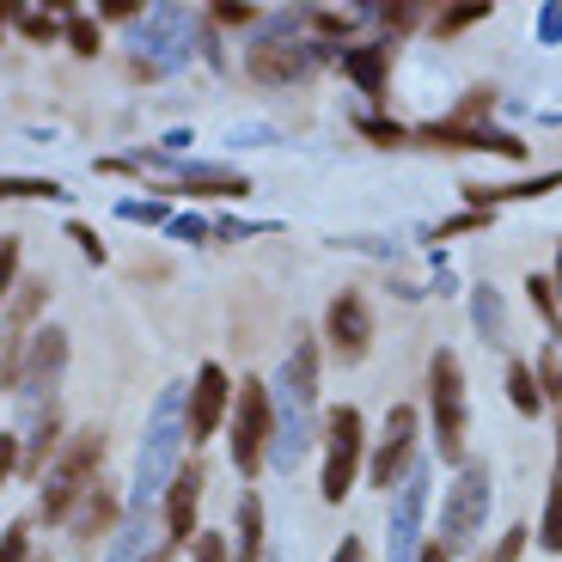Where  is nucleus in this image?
Returning <instances> with one entry per match:
<instances>
[{"label":"nucleus","instance_id":"1","mask_svg":"<svg viewBox=\"0 0 562 562\" xmlns=\"http://www.w3.org/2000/svg\"><path fill=\"white\" fill-rule=\"evenodd\" d=\"M99 464H104V435L99 428H80V435L61 440V452L49 459V471H43V502L37 514L49 526L74 520V507L86 502V490L99 483Z\"/></svg>","mask_w":562,"mask_h":562},{"label":"nucleus","instance_id":"2","mask_svg":"<svg viewBox=\"0 0 562 562\" xmlns=\"http://www.w3.org/2000/svg\"><path fill=\"white\" fill-rule=\"evenodd\" d=\"M178 447H183V392L171 385V392H159L154 422H147V447H140V464H135V507L140 514L178 477Z\"/></svg>","mask_w":562,"mask_h":562},{"label":"nucleus","instance_id":"3","mask_svg":"<svg viewBox=\"0 0 562 562\" xmlns=\"http://www.w3.org/2000/svg\"><path fill=\"white\" fill-rule=\"evenodd\" d=\"M490 464H459V477H452L447 502H440V538L435 544L447 550V557H464V550L477 544L483 520H490Z\"/></svg>","mask_w":562,"mask_h":562},{"label":"nucleus","instance_id":"4","mask_svg":"<svg viewBox=\"0 0 562 562\" xmlns=\"http://www.w3.org/2000/svg\"><path fill=\"white\" fill-rule=\"evenodd\" d=\"M361 459H367V422H361V409H355V404L330 409V416H324V471H318V495L330 507H342V495L355 490Z\"/></svg>","mask_w":562,"mask_h":562},{"label":"nucleus","instance_id":"5","mask_svg":"<svg viewBox=\"0 0 562 562\" xmlns=\"http://www.w3.org/2000/svg\"><path fill=\"white\" fill-rule=\"evenodd\" d=\"M428 404H435L440 464H464V367L452 349H435L428 361Z\"/></svg>","mask_w":562,"mask_h":562},{"label":"nucleus","instance_id":"6","mask_svg":"<svg viewBox=\"0 0 562 562\" xmlns=\"http://www.w3.org/2000/svg\"><path fill=\"white\" fill-rule=\"evenodd\" d=\"M226 447H233V464H239V477H257L269 459V435H276V404H269V385L245 380L233 392V422H226Z\"/></svg>","mask_w":562,"mask_h":562},{"label":"nucleus","instance_id":"7","mask_svg":"<svg viewBox=\"0 0 562 562\" xmlns=\"http://www.w3.org/2000/svg\"><path fill=\"white\" fill-rule=\"evenodd\" d=\"M226 409H233V380H226L221 361H202L196 367V385L183 392V440H209L214 428L226 422Z\"/></svg>","mask_w":562,"mask_h":562},{"label":"nucleus","instance_id":"8","mask_svg":"<svg viewBox=\"0 0 562 562\" xmlns=\"http://www.w3.org/2000/svg\"><path fill=\"white\" fill-rule=\"evenodd\" d=\"M409 464H416V409L392 404L385 409V435H380V447H373L367 477H373V490H397V483L409 477Z\"/></svg>","mask_w":562,"mask_h":562},{"label":"nucleus","instance_id":"9","mask_svg":"<svg viewBox=\"0 0 562 562\" xmlns=\"http://www.w3.org/2000/svg\"><path fill=\"white\" fill-rule=\"evenodd\" d=\"M324 342H330L337 361H361V355L373 349V306H367V294L342 288V294L330 300V312H324Z\"/></svg>","mask_w":562,"mask_h":562},{"label":"nucleus","instance_id":"10","mask_svg":"<svg viewBox=\"0 0 562 562\" xmlns=\"http://www.w3.org/2000/svg\"><path fill=\"white\" fill-rule=\"evenodd\" d=\"M409 140L440 147V154H502V159H526V140L507 128H452V123H422L409 128Z\"/></svg>","mask_w":562,"mask_h":562},{"label":"nucleus","instance_id":"11","mask_svg":"<svg viewBox=\"0 0 562 562\" xmlns=\"http://www.w3.org/2000/svg\"><path fill=\"white\" fill-rule=\"evenodd\" d=\"M422 514H428V471L409 464V477L397 483V502H392V562H416L422 550Z\"/></svg>","mask_w":562,"mask_h":562},{"label":"nucleus","instance_id":"12","mask_svg":"<svg viewBox=\"0 0 562 562\" xmlns=\"http://www.w3.org/2000/svg\"><path fill=\"white\" fill-rule=\"evenodd\" d=\"M324 56H330L324 43H312V49H294V43H257L251 56H245V68H251V80H263V86H294V80H306Z\"/></svg>","mask_w":562,"mask_h":562},{"label":"nucleus","instance_id":"13","mask_svg":"<svg viewBox=\"0 0 562 562\" xmlns=\"http://www.w3.org/2000/svg\"><path fill=\"white\" fill-rule=\"evenodd\" d=\"M196 507H202V459L196 464H178V477L166 483L171 544H196Z\"/></svg>","mask_w":562,"mask_h":562},{"label":"nucleus","instance_id":"14","mask_svg":"<svg viewBox=\"0 0 562 562\" xmlns=\"http://www.w3.org/2000/svg\"><path fill=\"white\" fill-rule=\"evenodd\" d=\"M342 74L361 86L367 99H385V74H392V43H349L342 49Z\"/></svg>","mask_w":562,"mask_h":562},{"label":"nucleus","instance_id":"15","mask_svg":"<svg viewBox=\"0 0 562 562\" xmlns=\"http://www.w3.org/2000/svg\"><path fill=\"white\" fill-rule=\"evenodd\" d=\"M43 300H49V281H37V276H25V281L13 288V300H7V312H0V330H7V349H19V342H25L19 330H25V324L43 312Z\"/></svg>","mask_w":562,"mask_h":562},{"label":"nucleus","instance_id":"16","mask_svg":"<svg viewBox=\"0 0 562 562\" xmlns=\"http://www.w3.org/2000/svg\"><path fill=\"white\" fill-rule=\"evenodd\" d=\"M74 538H80V544H92V538H104L116 526V495L104 490V483H92V490H86V502H80V514H74Z\"/></svg>","mask_w":562,"mask_h":562},{"label":"nucleus","instance_id":"17","mask_svg":"<svg viewBox=\"0 0 562 562\" xmlns=\"http://www.w3.org/2000/svg\"><path fill=\"white\" fill-rule=\"evenodd\" d=\"M233 562H263V495H239V538H233Z\"/></svg>","mask_w":562,"mask_h":562},{"label":"nucleus","instance_id":"18","mask_svg":"<svg viewBox=\"0 0 562 562\" xmlns=\"http://www.w3.org/2000/svg\"><path fill=\"white\" fill-rule=\"evenodd\" d=\"M183 190H190V196H251V183H245L239 171H226V166H196L190 178H183Z\"/></svg>","mask_w":562,"mask_h":562},{"label":"nucleus","instance_id":"19","mask_svg":"<svg viewBox=\"0 0 562 562\" xmlns=\"http://www.w3.org/2000/svg\"><path fill=\"white\" fill-rule=\"evenodd\" d=\"M507 397H514V409H520V416H544V392H538V373L526 361L507 367Z\"/></svg>","mask_w":562,"mask_h":562},{"label":"nucleus","instance_id":"20","mask_svg":"<svg viewBox=\"0 0 562 562\" xmlns=\"http://www.w3.org/2000/svg\"><path fill=\"white\" fill-rule=\"evenodd\" d=\"M526 300H532V312L550 324V337L562 342V300H557V288H550V276H526Z\"/></svg>","mask_w":562,"mask_h":562},{"label":"nucleus","instance_id":"21","mask_svg":"<svg viewBox=\"0 0 562 562\" xmlns=\"http://www.w3.org/2000/svg\"><path fill=\"white\" fill-rule=\"evenodd\" d=\"M61 37H68L74 56H99V49H104V31H99V19H92V13H68Z\"/></svg>","mask_w":562,"mask_h":562},{"label":"nucleus","instance_id":"22","mask_svg":"<svg viewBox=\"0 0 562 562\" xmlns=\"http://www.w3.org/2000/svg\"><path fill=\"white\" fill-rule=\"evenodd\" d=\"M56 202L61 196V183L56 178H0V202Z\"/></svg>","mask_w":562,"mask_h":562},{"label":"nucleus","instance_id":"23","mask_svg":"<svg viewBox=\"0 0 562 562\" xmlns=\"http://www.w3.org/2000/svg\"><path fill=\"white\" fill-rule=\"evenodd\" d=\"M490 111H495V92H490V86H477V92H464V104L447 116V123L452 128H483V116H490Z\"/></svg>","mask_w":562,"mask_h":562},{"label":"nucleus","instance_id":"24","mask_svg":"<svg viewBox=\"0 0 562 562\" xmlns=\"http://www.w3.org/2000/svg\"><path fill=\"white\" fill-rule=\"evenodd\" d=\"M538 550H562V483L550 490V502H544V520H538Z\"/></svg>","mask_w":562,"mask_h":562},{"label":"nucleus","instance_id":"25","mask_svg":"<svg viewBox=\"0 0 562 562\" xmlns=\"http://www.w3.org/2000/svg\"><path fill=\"white\" fill-rule=\"evenodd\" d=\"M355 128H361L367 140H380V147H404V140H409V128L392 123V116H361Z\"/></svg>","mask_w":562,"mask_h":562},{"label":"nucleus","instance_id":"26","mask_svg":"<svg viewBox=\"0 0 562 562\" xmlns=\"http://www.w3.org/2000/svg\"><path fill=\"white\" fill-rule=\"evenodd\" d=\"M477 19H490V0H471V7H452V13H440L435 31H440V37H452V31L477 25Z\"/></svg>","mask_w":562,"mask_h":562},{"label":"nucleus","instance_id":"27","mask_svg":"<svg viewBox=\"0 0 562 562\" xmlns=\"http://www.w3.org/2000/svg\"><path fill=\"white\" fill-rule=\"evenodd\" d=\"M13 288H19V239H0V312H7Z\"/></svg>","mask_w":562,"mask_h":562},{"label":"nucleus","instance_id":"28","mask_svg":"<svg viewBox=\"0 0 562 562\" xmlns=\"http://www.w3.org/2000/svg\"><path fill=\"white\" fill-rule=\"evenodd\" d=\"M477 324L490 342H502V300H495V288H477Z\"/></svg>","mask_w":562,"mask_h":562},{"label":"nucleus","instance_id":"29","mask_svg":"<svg viewBox=\"0 0 562 562\" xmlns=\"http://www.w3.org/2000/svg\"><path fill=\"white\" fill-rule=\"evenodd\" d=\"M526 538H532L526 526H507V532L495 538V550H490L483 562H520V557H526Z\"/></svg>","mask_w":562,"mask_h":562},{"label":"nucleus","instance_id":"30","mask_svg":"<svg viewBox=\"0 0 562 562\" xmlns=\"http://www.w3.org/2000/svg\"><path fill=\"white\" fill-rule=\"evenodd\" d=\"M0 562H31V526H7V538H0Z\"/></svg>","mask_w":562,"mask_h":562},{"label":"nucleus","instance_id":"31","mask_svg":"<svg viewBox=\"0 0 562 562\" xmlns=\"http://www.w3.org/2000/svg\"><path fill=\"white\" fill-rule=\"evenodd\" d=\"M19 31H25L31 43H56L61 37V19L56 13H25V19H19Z\"/></svg>","mask_w":562,"mask_h":562},{"label":"nucleus","instance_id":"32","mask_svg":"<svg viewBox=\"0 0 562 562\" xmlns=\"http://www.w3.org/2000/svg\"><path fill=\"white\" fill-rule=\"evenodd\" d=\"M538 392H544V404L562 397V355L557 349H544V361H538Z\"/></svg>","mask_w":562,"mask_h":562},{"label":"nucleus","instance_id":"33","mask_svg":"<svg viewBox=\"0 0 562 562\" xmlns=\"http://www.w3.org/2000/svg\"><path fill=\"white\" fill-rule=\"evenodd\" d=\"M490 221H495V214H477V209H471V214H452V221H440V233H435V239H459V233H483Z\"/></svg>","mask_w":562,"mask_h":562},{"label":"nucleus","instance_id":"34","mask_svg":"<svg viewBox=\"0 0 562 562\" xmlns=\"http://www.w3.org/2000/svg\"><path fill=\"white\" fill-rule=\"evenodd\" d=\"M135 557H140V507L128 514L123 532H116V557H111V562H135Z\"/></svg>","mask_w":562,"mask_h":562},{"label":"nucleus","instance_id":"35","mask_svg":"<svg viewBox=\"0 0 562 562\" xmlns=\"http://www.w3.org/2000/svg\"><path fill=\"white\" fill-rule=\"evenodd\" d=\"M312 31L337 43V37H349V31H355V13H312Z\"/></svg>","mask_w":562,"mask_h":562},{"label":"nucleus","instance_id":"36","mask_svg":"<svg viewBox=\"0 0 562 562\" xmlns=\"http://www.w3.org/2000/svg\"><path fill=\"white\" fill-rule=\"evenodd\" d=\"M68 239L86 251V263H104V245H99V233H92L86 221H68Z\"/></svg>","mask_w":562,"mask_h":562},{"label":"nucleus","instance_id":"37","mask_svg":"<svg viewBox=\"0 0 562 562\" xmlns=\"http://www.w3.org/2000/svg\"><path fill=\"white\" fill-rule=\"evenodd\" d=\"M196 562H233V544L221 532H196Z\"/></svg>","mask_w":562,"mask_h":562},{"label":"nucleus","instance_id":"38","mask_svg":"<svg viewBox=\"0 0 562 562\" xmlns=\"http://www.w3.org/2000/svg\"><path fill=\"white\" fill-rule=\"evenodd\" d=\"M214 19H221V25H251L257 7H251V0H221V7H214Z\"/></svg>","mask_w":562,"mask_h":562},{"label":"nucleus","instance_id":"39","mask_svg":"<svg viewBox=\"0 0 562 562\" xmlns=\"http://www.w3.org/2000/svg\"><path fill=\"white\" fill-rule=\"evenodd\" d=\"M19 471V435H0V483Z\"/></svg>","mask_w":562,"mask_h":562},{"label":"nucleus","instance_id":"40","mask_svg":"<svg viewBox=\"0 0 562 562\" xmlns=\"http://www.w3.org/2000/svg\"><path fill=\"white\" fill-rule=\"evenodd\" d=\"M380 19H385V31H409L416 25V7H380Z\"/></svg>","mask_w":562,"mask_h":562},{"label":"nucleus","instance_id":"41","mask_svg":"<svg viewBox=\"0 0 562 562\" xmlns=\"http://www.w3.org/2000/svg\"><path fill=\"white\" fill-rule=\"evenodd\" d=\"M128 221H166V202H128Z\"/></svg>","mask_w":562,"mask_h":562},{"label":"nucleus","instance_id":"42","mask_svg":"<svg viewBox=\"0 0 562 562\" xmlns=\"http://www.w3.org/2000/svg\"><path fill=\"white\" fill-rule=\"evenodd\" d=\"M330 562H367V544H361V538H342L337 557H330Z\"/></svg>","mask_w":562,"mask_h":562},{"label":"nucleus","instance_id":"43","mask_svg":"<svg viewBox=\"0 0 562 562\" xmlns=\"http://www.w3.org/2000/svg\"><path fill=\"white\" fill-rule=\"evenodd\" d=\"M416 562H447V550H440V544H422V550H416Z\"/></svg>","mask_w":562,"mask_h":562},{"label":"nucleus","instance_id":"44","mask_svg":"<svg viewBox=\"0 0 562 562\" xmlns=\"http://www.w3.org/2000/svg\"><path fill=\"white\" fill-rule=\"evenodd\" d=\"M544 37H562V7H557V13H544Z\"/></svg>","mask_w":562,"mask_h":562},{"label":"nucleus","instance_id":"45","mask_svg":"<svg viewBox=\"0 0 562 562\" xmlns=\"http://www.w3.org/2000/svg\"><path fill=\"white\" fill-rule=\"evenodd\" d=\"M550 288H557V300H562V251H557V276H550Z\"/></svg>","mask_w":562,"mask_h":562},{"label":"nucleus","instance_id":"46","mask_svg":"<svg viewBox=\"0 0 562 562\" xmlns=\"http://www.w3.org/2000/svg\"><path fill=\"white\" fill-rule=\"evenodd\" d=\"M31 562H49V557H31Z\"/></svg>","mask_w":562,"mask_h":562},{"label":"nucleus","instance_id":"47","mask_svg":"<svg viewBox=\"0 0 562 562\" xmlns=\"http://www.w3.org/2000/svg\"><path fill=\"white\" fill-rule=\"evenodd\" d=\"M147 562H166V557H147Z\"/></svg>","mask_w":562,"mask_h":562},{"label":"nucleus","instance_id":"48","mask_svg":"<svg viewBox=\"0 0 562 562\" xmlns=\"http://www.w3.org/2000/svg\"><path fill=\"white\" fill-rule=\"evenodd\" d=\"M557 452H562V435H557Z\"/></svg>","mask_w":562,"mask_h":562}]
</instances>
